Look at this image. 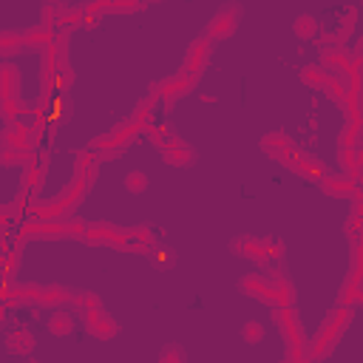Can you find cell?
Masks as SVG:
<instances>
[{"label":"cell","instance_id":"6da1fadb","mask_svg":"<svg viewBox=\"0 0 363 363\" xmlns=\"http://www.w3.org/2000/svg\"><path fill=\"white\" fill-rule=\"evenodd\" d=\"M349 320H352V306H349V303H337V306L326 315L323 326L318 329V335H315V340H312V346H309V357H318V360L326 357V354L335 349V343L340 340V335L346 332Z\"/></svg>","mask_w":363,"mask_h":363},{"label":"cell","instance_id":"7a4b0ae2","mask_svg":"<svg viewBox=\"0 0 363 363\" xmlns=\"http://www.w3.org/2000/svg\"><path fill=\"white\" fill-rule=\"evenodd\" d=\"M9 301H20L28 306H62L74 301V289L60 286V284H20L17 289L6 292Z\"/></svg>","mask_w":363,"mask_h":363},{"label":"cell","instance_id":"3957f363","mask_svg":"<svg viewBox=\"0 0 363 363\" xmlns=\"http://www.w3.org/2000/svg\"><path fill=\"white\" fill-rule=\"evenodd\" d=\"M275 312V326L281 329V335H284V340H286V354H289V360H306L309 357V346H306V335H303V326H301V320H298V312H295V303H289V306H284V303H275L272 306Z\"/></svg>","mask_w":363,"mask_h":363},{"label":"cell","instance_id":"277c9868","mask_svg":"<svg viewBox=\"0 0 363 363\" xmlns=\"http://www.w3.org/2000/svg\"><path fill=\"white\" fill-rule=\"evenodd\" d=\"M85 227L82 221L77 218H45V221H31L26 224V230H20V238L23 235H34V238H85Z\"/></svg>","mask_w":363,"mask_h":363},{"label":"cell","instance_id":"5b68a950","mask_svg":"<svg viewBox=\"0 0 363 363\" xmlns=\"http://www.w3.org/2000/svg\"><path fill=\"white\" fill-rule=\"evenodd\" d=\"M142 133V128L139 125H133L130 119H125L122 125H116L111 133H105V136H99L96 142H94V150L99 153V159L102 162H108V159H116L136 136Z\"/></svg>","mask_w":363,"mask_h":363},{"label":"cell","instance_id":"8992f818","mask_svg":"<svg viewBox=\"0 0 363 363\" xmlns=\"http://www.w3.org/2000/svg\"><path fill=\"white\" fill-rule=\"evenodd\" d=\"M51 40H54V37L48 34L45 26L31 28V31H3V37H0V51H3L6 57H11V54H17V51H23V48H45Z\"/></svg>","mask_w":363,"mask_h":363},{"label":"cell","instance_id":"52a82bcc","mask_svg":"<svg viewBox=\"0 0 363 363\" xmlns=\"http://www.w3.org/2000/svg\"><path fill=\"white\" fill-rule=\"evenodd\" d=\"M199 77L201 74H193V71H176L173 77H167V79H162V82H156V88H159V96H162V105H164V111H170L182 96H187L190 91H196V85H199Z\"/></svg>","mask_w":363,"mask_h":363},{"label":"cell","instance_id":"ba28073f","mask_svg":"<svg viewBox=\"0 0 363 363\" xmlns=\"http://www.w3.org/2000/svg\"><path fill=\"white\" fill-rule=\"evenodd\" d=\"M238 23H241V6H238V3H224V6L213 14V20H210V26H207L204 34H207L213 43H216V40H227V37L235 34Z\"/></svg>","mask_w":363,"mask_h":363},{"label":"cell","instance_id":"9c48e42d","mask_svg":"<svg viewBox=\"0 0 363 363\" xmlns=\"http://www.w3.org/2000/svg\"><path fill=\"white\" fill-rule=\"evenodd\" d=\"M145 3L147 0H88L85 11H88V20L94 26L105 14H136L145 9Z\"/></svg>","mask_w":363,"mask_h":363},{"label":"cell","instance_id":"30bf717a","mask_svg":"<svg viewBox=\"0 0 363 363\" xmlns=\"http://www.w3.org/2000/svg\"><path fill=\"white\" fill-rule=\"evenodd\" d=\"M85 241L94 244V247H116V250H125L128 230H122L116 224H88L85 227Z\"/></svg>","mask_w":363,"mask_h":363},{"label":"cell","instance_id":"8fae6325","mask_svg":"<svg viewBox=\"0 0 363 363\" xmlns=\"http://www.w3.org/2000/svg\"><path fill=\"white\" fill-rule=\"evenodd\" d=\"M210 54H213V40L207 34H201L199 40H193L182 57V71H193V74H201L204 65L210 62Z\"/></svg>","mask_w":363,"mask_h":363},{"label":"cell","instance_id":"7c38bea8","mask_svg":"<svg viewBox=\"0 0 363 363\" xmlns=\"http://www.w3.org/2000/svg\"><path fill=\"white\" fill-rule=\"evenodd\" d=\"M230 247H233V252L238 255V258H247L250 264H255V267H269V261H267V250H264V238H255V235H235L233 241H230Z\"/></svg>","mask_w":363,"mask_h":363},{"label":"cell","instance_id":"4fadbf2b","mask_svg":"<svg viewBox=\"0 0 363 363\" xmlns=\"http://www.w3.org/2000/svg\"><path fill=\"white\" fill-rule=\"evenodd\" d=\"M40 130H43V128H37V125L28 128V125H23V122H11V125L6 128V133H3V147H9V150H31Z\"/></svg>","mask_w":363,"mask_h":363},{"label":"cell","instance_id":"5bb4252c","mask_svg":"<svg viewBox=\"0 0 363 363\" xmlns=\"http://www.w3.org/2000/svg\"><path fill=\"white\" fill-rule=\"evenodd\" d=\"M238 286H241V292L250 295L252 301H261V303H267V306H275V292H272L269 278L252 272V275H244V278L238 281Z\"/></svg>","mask_w":363,"mask_h":363},{"label":"cell","instance_id":"9a60e30c","mask_svg":"<svg viewBox=\"0 0 363 363\" xmlns=\"http://www.w3.org/2000/svg\"><path fill=\"white\" fill-rule=\"evenodd\" d=\"M82 318H85V326H88V332H91L94 337H99V340H108V337H113V335L119 332L116 320H113V318L105 312V306H99V309H91V312H85Z\"/></svg>","mask_w":363,"mask_h":363},{"label":"cell","instance_id":"2e32d148","mask_svg":"<svg viewBox=\"0 0 363 363\" xmlns=\"http://www.w3.org/2000/svg\"><path fill=\"white\" fill-rule=\"evenodd\" d=\"M320 193L329 196V199H352L354 193V179L346 176V173H326L320 182H318Z\"/></svg>","mask_w":363,"mask_h":363},{"label":"cell","instance_id":"e0dca14e","mask_svg":"<svg viewBox=\"0 0 363 363\" xmlns=\"http://www.w3.org/2000/svg\"><path fill=\"white\" fill-rule=\"evenodd\" d=\"M352 60H354V57L346 51V45H323V48H320V65H323L326 71L337 74V77H343V74L349 71Z\"/></svg>","mask_w":363,"mask_h":363},{"label":"cell","instance_id":"ac0fdd59","mask_svg":"<svg viewBox=\"0 0 363 363\" xmlns=\"http://www.w3.org/2000/svg\"><path fill=\"white\" fill-rule=\"evenodd\" d=\"M159 150H162V159L167 164H173V167H190L196 162V150L187 142H182L179 136L173 142H167L164 147H159Z\"/></svg>","mask_w":363,"mask_h":363},{"label":"cell","instance_id":"d6986e66","mask_svg":"<svg viewBox=\"0 0 363 363\" xmlns=\"http://www.w3.org/2000/svg\"><path fill=\"white\" fill-rule=\"evenodd\" d=\"M354 20H357V11L354 9H343V20H337V26L326 34H320V45H346L352 28H354Z\"/></svg>","mask_w":363,"mask_h":363},{"label":"cell","instance_id":"ffe728a7","mask_svg":"<svg viewBox=\"0 0 363 363\" xmlns=\"http://www.w3.org/2000/svg\"><path fill=\"white\" fill-rule=\"evenodd\" d=\"M295 142L284 133V130H269L267 136H261V150L269 156V159H275V162H284V156H286V150L292 147Z\"/></svg>","mask_w":363,"mask_h":363},{"label":"cell","instance_id":"44dd1931","mask_svg":"<svg viewBox=\"0 0 363 363\" xmlns=\"http://www.w3.org/2000/svg\"><path fill=\"white\" fill-rule=\"evenodd\" d=\"M159 99H162V96H159V88H156V85H150V94H147V96L133 108V113H130L128 119L145 130V125L156 119V102H159Z\"/></svg>","mask_w":363,"mask_h":363},{"label":"cell","instance_id":"7402d4cb","mask_svg":"<svg viewBox=\"0 0 363 363\" xmlns=\"http://www.w3.org/2000/svg\"><path fill=\"white\" fill-rule=\"evenodd\" d=\"M150 247H156V233L150 230V224L128 230V244H125L128 252H147Z\"/></svg>","mask_w":363,"mask_h":363},{"label":"cell","instance_id":"603a6c76","mask_svg":"<svg viewBox=\"0 0 363 363\" xmlns=\"http://www.w3.org/2000/svg\"><path fill=\"white\" fill-rule=\"evenodd\" d=\"M269 284H272V292H275V303H284V306L295 303V286H292L289 275H286L281 267H275V269H272Z\"/></svg>","mask_w":363,"mask_h":363},{"label":"cell","instance_id":"cb8c5ba5","mask_svg":"<svg viewBox=\"0 0 363 363\" xmlns=\"http://www.w3.org/2000/svg\"><path fill=\"white\" fill-rule=\"evenodd\" d=\"M43 176H45V162H43L40 156H34L31 164L23 167V179H26V182H23V199H31V196L37 193Z\"/></svg>","mask_w":363,"mask_h":363},{"label":"cell","instance_id":"d4e9b609","mask_svg":"<svg viewBox=\"0 0 363 363\" xmlns=\"http://www.w3.org/2000/svg\"><path fill=\"white\" fill-rule=\"evenodd\" d=\"M295 173H301V176H306V179H315V182H320L329 170H326V164L320 162V159H315V156H309V153H298V159H295V167H292Z\"/></svg>","mask_w":363,"mask_h":363},{"label":"cell","instance_id":"484cf974","mask_svg":"<svg viewBox=\"0 0 363 363\" xmlns=\"http://www.w3.org/2000/svg\"><path fill=\"white\" fill-rule=\"evenodd\" d=\"M45 329H48V335H54V337H65V335L74 332V315H71L68 309H54V312L45 318Z\"/></svg>","mask_w":363,"mask_h":363},{"label":"cell","instance_id":"4316f807","mask_svg":"<svg viewBox=\"0 0 363 363\" xmlns=\"http://www.w3.org/2000/svg\"><path fill=\"white\" fill-rule=\"evenodd\" d=\"M6 349L14 354H28L34 349V335L28 329H11L6 332Z\"/></svg>","mask_w":363,"mask_h":363},{"label":"cell","instance_id":"83f0119b","mask_svg":"<svg viewBox=\"0 0 363 363\" xmlns=\"http://www.w3.org/2000/svg\"><path fill=\"white\" fill-rule=\"evenodd\" d=\"M20 71L11 65V62H6L3 68H0V91H3V99H17V91H20Z\"/></svg>","mask_w":363,"mask_h":363},{"label":"cell","instance_id":"f1b7e54d","mask_svg":"<svg viewBox=\"0 0 363 363\" xmlns=\"http://www.w3.org/2000/svg\"><path fill=\"white\" fill-rule=\"evenodd\" d=\"M292 31L298 40H315V37H320V23L312 14H298L292 23Z\"/></svg>","mask_w":363,"mask_h":363},{"label":"cell","instance_id":"f546056e","mask_svg":"<svg viewBox=\"0 0 363 363\" xmlns=\"http://www.w3.org/2000/svg\"><path fill=\"white\" fill-rule=\"evenodd\" d=\"M145 133L150 136V142H153L156 147H164L167 142H173V139H176V130H173L170 125H164V122H156V119L145 125Z\"/></svg>","mask_w":363,"mask_h":363},{"label":"cell","instance_id":"4dcf8cb0","mask_svg":"<svg viewBox=\"0 0 363 363\" xmlns=\"http://www.w3.org/2000/svg\"><path fill=\"white\" fill-rule=\"evenodd\" d=\"M349 278L363 286V233L352 241V269H349Z\"/></svg>","mask_w":363,"mask_h":363},{"label":"cell","instance_id":"1f68e13d","mask_svg":"<svg viewBox=\"0 0 363 363\" xmlns=\"http://www.w3.org/2000/svg\"><path fill=\"white\" fill-rule=\"evenodd\" d=\"M31 159H34V150H9V147H3V164L6 167H14V164L28 167Z\"/></svg>","mask_w":363,"mask_h":363},{"label":"cell","instance_id":"d6a6232c","mask_svg":"<svg viewBox=\"0 0 363 363\" xmlns=\"http://www.w3.org/2000/svg\"><path fill=\"white\" fill-rule=\"evenodd\" d=\"M74 309L79 312V315H85V312H91V309H99L102 306V301L94 295V292H74Z\"/></svg>","mask_w":363,"mask_h":363},{"label":"cell","instance_id":"836d02e7","mask_svg":"<svg viewBox=\"0 0 363 363\" xmlns=\"http://www.w3.org/2000/svg\"><path fill=\"white\" fill-rule=\"evenodd\" d=\"M26 111H34V108L26 105V102H20V99H3V119H6V125L17 122V116L26 113Z\"/></svg>","mask_w":363,"mask_h":363},{"label":"cell","instance_id":"e575fe53","mask_svg":"<svg viewBox=\"0 0 363 363\" xmlns=\"http://www.w3.org/2000/svg\"><path fill=\"white\" fill-rule=\"evenodd\" d=\"M264 250H267V261H269V267H278L281 261H284V244L278 241V238H272V235H264Z\"/></svg>","mask_w":363,"mask_h":363},{"label":"cell","instance_id":"d590c367","mask_svg":"<svg viewBox=\"0 0 363 363\" xmlns=\"http://www.w3.org/2000/svg\"><path fill=\"white\" fill-rule=\"evenodd\" d=\"M159 360H162V363H184V360H187V352H184L182 343H167V346H162Z\"/></svg>","mask_w":363,"mask_h":363},{"label":"cell","instance_id":"8d00e7d4","mask_svg":"<svg viewBox=\"0 0 363 363\" xmlns=\"http://www.w3.org/2000/svg\"><path fill=\"white\" fill-rule=\"evenodd\" d=\"M125 190L133 193V196L145 193V190H147V176H145L142 170H130V173L125 176Z\"/></svg>","mask_w":363,"mask_h":363},{"label":"cell","instance_id":"74e56055","mask_svg":"<svg viewBox=\"0 0 363 363\" xmlns=\"http://www.w3.org/2000/svg\"><path fill=\"white\" fill-rule=\"evenodd\" d=\"M264 335H267V329H264L261 320H247V323L241 326V337H244L247 343H261Z\"/></svg>","mask_w":363,"mask_h":363},{"label":"cell","instance_id":"f35d334b","mask_svg":"<svg viewBox=\"0 0 363 363\" xmlns=\"http://www.w3.org/2000/svg\"><path fill=\"white\" fill-rule=\"evenodd\" d=\"M352 216L363 221V173L354 176V193H352Z\"/></svg>","mask_w":363,"mask_h":363},{"label":"cell","instance_id":"ab89813d","mask_svg":"<svg viewBox=\"0 0 363 363\" xmlns=\"http://www.w3.org/2000/svg\"><path fill=\"white\" fill-rule=\"evenodd\" d=\"M343 233H346V238H349V241H354V238L363 233V221H360L357 216H352V213H349V218H346V224H343Z\"/></svg>","mask_w":363,"mask_h":363},{"label":"cell","instance_id":"60d3db41","mask_svg":"<svg viewBox=\"0 0 363 363\" xmlns=\"http://www.w3.org/2000/svg\"><path fill=\"white\" fill-rule=\"evenodd\" d=\"M147 255H150V261H153L156 267H164V264L170 261V250H167V247H159V244H156V247H150V250H147Z\"/></svg>","mask_w":363,"mask_h":363},{"label":"cell","instance_id":"b9f144b4","mask_svg":"<svg viewBox=\"0 0 363 363\" xmlns=\"http://www.w3.org/2000/svg\"><path fill=\"white\" fill-rule=\"evenodd\" d=\"M357 159H360V164H363V139H360V145H357Z\"/></svg>","mask_w":363,"mask_h":363},{"label":"cell","instance_id":"7bdbcfd3","mask_svg":"<svg viewBox=\"0 0 363 363\" xmlns=\"http://www.w3.org/2000/svg\"><path fill=\"white\" fill-rule=\"evenodd\" d=\"M357 54H363V40H360V48H357Z\"/></svg>","mask_w":363,"mask_h":363},{"label":"cell","instance_id":"ee69618b","mask_svg":"<svg viewBox=\"0 0 363 363\" xmlns=\"http://www.w3.org/2000/svg\"><path fill=\"white\" fill-rule=\"evenodd\" d=\"M57 3H65V0H54V6H57Z\"/></svg>","mask_w":363,"mask_h":363}]
</instances>
